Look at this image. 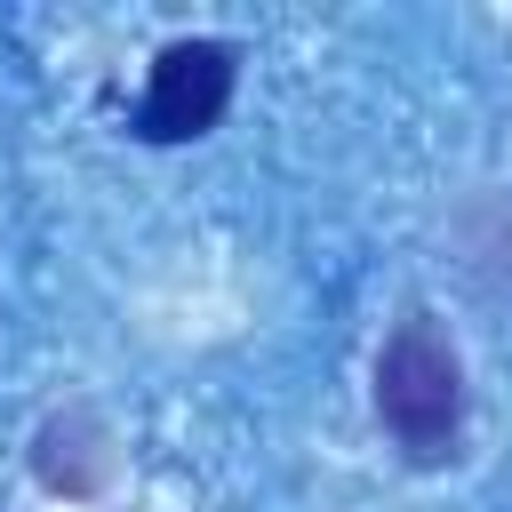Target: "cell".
<instances>
[{"mask_svg":"<svg viewBox=\"0 0 512 512\" xmlns=\"http://www.w3.org/2000/svg\"><path fill=\"white\" fill-rule=\"evenodd\" d=\"M376 416L416 464H440L456 448L464 376H456V352H448V336L432 320H400L392 344L376 352Z\"/></svg>","mask_w":512,"mask_h":512,"instance_id":"obj_1","label":"cell"},{"mask_svg":"<svg viewBox=\"0 0 512 512\" xmlns=\"http://www.w3.org/2000/svg\"><path fill=\"white\" fill-rule=\"evenodd\" d=\"M232 48L224 40H176L152 56V80H144V104H136V136L152 144H184V136H208L232 104Z\"/></svg>","mask_w":512,"mask_h":512,"instance_id":"obj_2","label":"cell"}]
</instances>
